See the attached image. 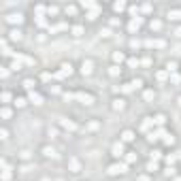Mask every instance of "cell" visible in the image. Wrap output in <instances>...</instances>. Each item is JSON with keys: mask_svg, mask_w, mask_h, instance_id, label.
<instances>
[{"mask_svg": "<svg viewBox=\"0 0 181 181\" xmlns=\"http://www.w3.org/2000/svg\"><path fill=\"white\" fill-rule=\"evenodd\" d=\"M98 15H100V6H96V9H94V11H90V13H88V15H85V17H88V19H90V21H94V19H96V17H98Z\"/></svg>", "mask_w": 181, "mask_h": 181, "instance_id": "obj_23", "label": "cell"}, {"mask_svg": "<svg viewBox=\"0 0 181 181\" xmlns=\"http://www.w3.org/2000/svg\"><path fill=\"white\" fill-rule=\"evenodd\" d=\"M141 24H143V19H141V17H132V21L128 24V30H130V32H136V30L141 28Z\"/></svg>", "mask_w": 181, "mask_h": 181, "instance_id": "obj_12", "label": "cell"}, {"mask_svg": "<svg viewBox=\"0 0 181 181\" xmlns=\"http://www.w3.org/2000/svg\"><path fill=\"white\" fill-rule=\"evenodd\" d=\"M17 158H19L21 162H28V160L32 158V151H30V149H19V151H17Z\"/></svg>", "mask_w": 181, "mask_h": 181, "instance_id": "obj_11", "label": "cell"}, {"mask_svg": "<svg viewBox=\"0 0 181 181\" xmlns=\"http://www.w3.org/2000/svg\"><path fill=\"white\" fill-rule=\"evenodd\" d=\"M109 73H111V77H117V75H119V73H122V68H119V66H117V64H113V66H111V68H109Z\"/></svg>", "mask_w": 181, "mask_h": 181, "instance_id": "obj_29", "label": "cell"}, {"mask_svg": "<svg viewBox=\"0 0 181 181\" xmlns=\"http://www.w3.org/2000/svg\"><path fill=\"white\" fill-rule=\"evenodd\" d=\"M21 36H24V32H21L19 28H13V30L9 32V39H11V41H21Z\"/></svg>", "mask_w": 181, "mask_h": 181, "instance_id": "obj_13", "label": "cell"}, {"mask_svg": "<svg viewBox=\"0 0 181 181\" xmlns=\"http://www.w3.org/2000/svg\"><path fill=\"white\" fill-rule=\"evenodd\" d=\"M171 81H173V83H179V81H181V75L173 73V75H171Z\"/></svg>", "mask_w": 181, "mask_h": 181, "instance_id": "obj_39", "label": "cell"}, {"mask_svg": "<svg viewBox=\"0 0 181 181\" xmlns=\"http://www.w3.org/2000/svg\"><path fill=\"white\" fill-rule=\"evenodd\" d=\"M60 126H62L64 130H77V124L70 122V119H66V117H60Z\"/></svg>", "mask_w": 181, "mask_h": 181, "instance_id": "obj_8", "label": "cell"}, {"mask_svg": "<svg viewBox=\"0 0 181 181\" xmlns=\"http://www.w3.org/2000/svg\"><path fill=\"white\" fill-rule=\"evenodd\" d=\"M11 68H13V70H21V62H17V60H15V62L11 64Z\"/></svg>", "mask_w": 181, "mask_h": 181, "instance_id": "obj_40", "label": "cell"}, {"mask_svg": "<svg viewBox=\"0 0 181 181\" xmlns=\"http://www.w3.org/2000/svg\"><path fill=\"white\" fill-rule=\"evenodd\" d=\"M26 104H28V98H24V96H15V102H13L15 109H24Z\"/></svg>", "mask_w": 181, "mask_h": 181, "instance_id": "obj_14", "label": "cell"}, {"mask_svg": "<svg viewBox=\"0 0 181 181\" xmlns=\"http://www.w3.org/2000/svg\"><path fill=\"white\" fill-rule=\"evenodd\" d=\"M128 64H130V66H138V60H134V58H130V60H128Z\"/></svg>", "mask_w": 181, "mask_h": 181, "instance_id": "obj_48", "label": "cell"}, {"mask_svg": "<svg viewBox=\"0 0 181 181\" xmlns=\"http://www.w3.org/2000/svg\"><path fill=\"white\" fill-rule=\"evenodd\" d=\"M111 151H113V156H115V158H119V156H124V143H115Z\"/></svg>", "mask_w": 181, "mask_h": 181, "instance_id": "obj_16", "label": "cell"}, {"mask_svg": "<svg viewBox=\"0 0 181 181\" xmlns=\"http://www.w3.org/2000/svg\"><path fill=\"white\" fill-rule=\"evenodd\" d=\"M151 9H153V6H151V4H143V6H141V11H143V13H149V11H151Z\"/></svg>", "mask_w": 181, "mask_h": 181, "instance_id": "obj_42", "label": "cell"}, {"mask_svg": "<svg viewBox=\"0 0 181 181\" xmlns=\"http://www.w3.org/2000/svg\"><path fill=\"white\" fill-rule=\"evenodd\" d=\"M175 34H177V36L181 39V28H177V30H175Z\"/></svg>", "mask_w": 181, "mask_h": 181, "instance_id": "obj_50", "label": "cell"}, {"mask_svg": "<svg viewBox=\"0 0 181 181\" xmlns=\"http://www.w3.org/2000/svg\"><path fill=\"white\" fill-rule=\"evenodd\" d=\"M166 73H168V70H158V73H156V77H158V81H166V77H168Z\"/></svg>", "mask_w": 181, "mask_h": 181, "instance_id": "obj_30", "label": "cell"}, {"mask_svg": "<svg viewBox=\"0 0 181 181\" xmlns=\"http://www.w3.org/2000/svg\"><path fill=\"white\" fill-rule=\"evenodd\" d=\"M0 75H2V79H6V77H9V66H2V70H0Z\"/></svg>", "mask_w": 181, "mask_h": 181, "instance_id": "obj_41", "label": "cell"}, {"mask_svg": "<svg viewBox=\"0 0 181 181\" xmlns=\"http://www.w3.org/2000/svg\"><path fill=\"white\" fill-rule=\"evenodd\" d=\"M126 164H119V162H115V164H111L109 166V175H124L126 173Z\"/></svg>", "mask_w": 181, "mask_h": 181, "instance_id": "obj_2", "label": "cell"}, {"mask_svg": "<svg viewBox=\"0 0 181 181\" xmlns=\"http://www.w3.org/2000/svg\"><path fill=\"white\" fill-rule=\"evenodd\" d=\"M124 60H126V55H124V53H119V51H115V53H113V62H115V64H122Z\"/></svg>", "mask_w": 181, "mask_h": 181, "instance_id": "obj_24", "label": "cell"}, {"mask_svg": "<svg viewBox=\"0 0 181 181\" xmlns=\"http://www.w3.org/2000/svg\"><path fill=\"white\" fill-rule=\"evenodd\" d=\"M70 32H73V36H81V34H83V26H79V24H77V26H73V30H70Z\"/></svg>", "mask_w": 181, "mask_h": 181, "instance_id": "obj_26", "label": "cell"}, {"mask_svg": "<svg viewBox=\"0 0 181 181\" xmlns=\"http://www.w3.org/2000/svg\"><path fill=\"white\" fill-rule=\"evenodd\" d=\"M130 141H134V132L132 130H124L122 132V143H130Z\"/></svg>", "mask_w": 181, "mask_h": 181, "instance_id": "obj_19", "label": "cell"}, {"mask_svg": "<svg viewBox=\"0 0 181 181\" xmlns=\"http://www.w3.org/2000/svg\"><path fill=\"white\" fill-rule=\"evenodd\" d=\"M28 100H30V102H32V104H36V107H41V104H43V100H45V98H43V96H41V94H39V92L34 90V92H30V94H28Z\"/></svg>", "mask_w": 181, "mask_h": 181, "instance_id": "obj_4", "label": "cell"}, {"mask_svg": "<svg viewBox=\"0 0 181 181\" xmlns=\"http://www.w3.org/2000/svg\"><path fill=\"white\" fill-rule=\"evenodd\" d=\"M92 66H94L92 60H83V62H81V73H83V75H92V70H94Z\"/></svg>", "mask_w": 181, "mask_h": 181, "instance_id": "obj_9", "label": "cell"}, {"mask_svg": "<svg viewBox=\"0 0 181 181\" xmlns=\"http://www.w3.org/2000/svg\"><path fill=\"white\" fill-rule=\"evenodd\" d=\"M96 6H98V4H96V2H81V9H92V11H94V9H96Z\"/></svg>", "mask_w": 181, "mask_h": 181, "instance_id": "obj_31", "label": "cell"}, {"mask_svg": "<svg viewBox=\"0 0 181 181\" xmlns=\"http://www.w3.org/2000/svg\"><path fill=\"white\" fill-rule=\"evenodd\" d=\"M141 64H143V66H149V64H151V58H143V62H141Z\"/></svg>", "mask_w": 181, "mask_h": 181, "instance_id": "obj_47", "label": "cell"}, {"mask_svg": "<svg viewBox=\"0 0 181 181\" xmlns=\"http://www.w3.org/2000/svg\"><path fill=\"white\" fill-rule=\"evenodd\" d=\"M143 98H145V100H153V98H156V92L153 90H145L143 92Z\"/></svg>", "mask_w": 181, "mask_h": 181, "instance_id": "obj_27", "label": "cell"}, {"mask_svg": "<svg viewBox=\"0 0 181 181\" xmlns=\"http://www.w3.org/2000/svg\"><path fill=\"white\" fill-rule=\"evenodd\" d=\"M24 90H28V92H34V88H36V81L34 79H24Z\"/></svg>", "mask_w": 181, "mask_h": 181, "instance_id": "obj_17", "label": "cell"}, {"mask_svg": "<svg viewBox=\"0 0 181 181\" xmlns=\"http://www.w3.org/2000/svg\"><path fill=\"white\" fill-rule=\"evenodd\" d=\"M4 19H6L9 24H13V26H21V24H24V15H21V13H9Z\"/></svg>", "mask_w": 181, "mask_h": 181, "instance_id": "obj_1", "label": "cell"}, {"mask_svg": "<svg viewBox=\"0 0 181 181\" xmlns=\"http://www.w3.org/2000/svg\"><path fill=\"white\" fill-rule=\"evenodd\" d=\"M164 141H166L168 145H173V143H175V136H173V134H166V138H164Z\"/></svg>", "mask_w": 181, "mask_h": 181, "instance_id": "obj_45", "label": "cell"}, {"mask_svg": "<svg viewBox=\"0 0 181 181\" xmlns=\"http://www.w3.org/2000/svg\"><path fill=\"white\" fill-rule=\"evenodd\" d=\"M98 128H100L98 122H90V124H88V130H98Z\"/></svg>", "mask_w": 181, "mask_h": 181, "instance_id": "obj_35", "label": "cell"}, {"mask_svg": "<svg viewBox=\"0 0 181 181\" xmlns=\"http://www.w3.org/2000/svg\"><path fill=\"white\" fill-rule=\"evenodd\" d=\"M9 102H15L11 92H2V107H9Z\"/></svg>", "mask_w": 181, "mask_h": 181, "instance_id": "obj_15", "label": "cell"}, {"mask_svg": "<svg viewBox=\"0 0 181 181\" xmlns=\"http://www.w3.org/2000/svg\"><path fill=\"white\" fill-rule=\"evenodd\" d=\"M134 160H136V153H134V151H128V156H126V162L130 164V162H134Z\"/></svg>", "mask_w": 181, "mask_h": 181, "instance_id": "obj_34", "label": "cell"}, {"mask_svg": "<svg viewBox=\"0 0 181 181\" xmlns=\"http://www.w3.org/2000/svg\"><path fill=\"white\" fill-rule=\"evenodd\" d=\"M60 68H62V73H64V75H73V64H70V62H62V66H60Z\"/></svg>", "mask_w": 181, "mask_h": 181, "instance_id": "obj_22", "label": "cell"}, {"mask_svg": "<svg viewBox=\"0 0 181 181\" xmlns=\"http://www.w3.org/2000/svg\"><path fill=\"white\" fill-rule=\"evenodd\" d=\"M41 181H49V179H41Z\"/></svg>", "mask_w": 181, "mask_h": 181, "instance_id": "obj_52", "label": "cell"}, {"mask_svg": "<svg viewBox=\"0 0 181 181\" xmlns=\"http://www.w3.org/2000/svg\"><path fill=\"white\" fill-rule=\"evenodd\" d=\"M166 17H168V19H175V21L181 19V9H171V11L166 13Z\"/></svg>", "mask_w": 181, "mask_h": 181, "instance_id": "obj_18", "label": "cell"}, {"mask_svg": "<svg viewBox=\"0 0 181 181\" xmlns=\"http://www.w3.org/2000/svg\"><path fill=\"white\" fill-rule=\"evenodd\" d=\"M136 181H151V179H149L147 175H141V177H138V179H136Z\"/></svg>", "mask_w": 181, "mask_h": 181, "instance_id": "obj_49", "label": "cell"}, {"mask_svg": "<svg viewBox=\"0 0 181 181\" xmlns=\"http://www.w3.org/2000/svg\"><path fill=\"white\" fill-rule=\"evenodd\" d=\"M34 13H36V17H45L47 6L45 4H36V6H34Z\"/></svg>", "mask_w": 181, "mask_h": 181, "instance_id": "obj_21", "label": "cell"}, {"mask_svg": "<svg viewBox=\"0 0 181 181\" xmlns=\"http://www.w3.org/2000/svg\"><path fill=\"white\" fill-rule=\"evenodd\" d=\"M64 11H66L68 15H75V13H77V6H64Z\"/></svg>", "mask_w": 181, "mask_h": 181, "instance_id": "obj_37", "label": "cell"}, {"mask_svg": "<svg viewBox=\"0 0 181 181\" xmlns=\"http://www.w3.org/2000/svg\"><path fill=\"white\" fill-rule=\"evenodd\" d=\"M149 28H151V30H160V28H162V21H160V19H151V21H149Z\"/></svg>", "mask_w": 181, "mask_h": 181, "instance_id": "obj_25", "label": "cell"}, {"mask_svg": "<svg viewBox=\"0 0 181 181\" xmlns=\"http://www.w3.org/2000/svg\"><path fill=\"white\" fill-rule=\"evenodd\" d=\"M36 26H39V28H45L47 19H45V17H36Z\"/></svg>", "mask_w": 181, "mask_h": 181, "instance_id": "obj_33", "label": "cell"}, {"mask_svg": "<svg viewBox=\"0 0 181 181\" xmlns=\"http://www.w3.org/2000/svg\"><path fill=\"white\" fill-rule=\"evenodd\" d=\"M75 98H77V100H81L83 104H94V96L88 94V92H85V94H83V92H77V94H75Z\"/></svg>", "mask_w": 181, "mask_h": 181, "instance_id": "obj_3", "label": "cell"}, {"mask_svg": "<svg viewBox=\"0 0 181 181\" xmlns=\"http://www.w3.org/2000/svg\"><path fill=\"white\" fill-rule=\"evenodd\" d=\"M68 171L70 173H79L81 171V162L77 158H68Z\"/></svg>", "mask_w": 181, "mask_h": 181, "instance_id": "obj_7", "label": "cell"}, {"mask_svg": "<svg viewBox=\"0 0 181 181\" xmlns=\"http://www.w3.org/2000/svg\"><path fill=\"white\" fill-rule=\"evenodd\" d=\"M177 102H179V104H181V96H179V98H177Z\"/></svg>", "mask_w": 181, "mask_h": 181, "instance_id": "obj_51", "label": "cell"}, {"mask_svg": "<svg viewBox=\"0 0 181 181\" xmlns=\"http://www.w3.org/2000/svg\"><path fill=\"white\" fill-rule=\"evenodd\" d=\"M113 9H115V13H122V11H126V2H115Z\"/></svg>", "mask_w": 181, "mask_h": 181, "instance_id": "obj_28", "label": "cell"}, {"mask_svg": "<svg viewBox=\"0 0 181 181\" xmlns=\"http://www.w3.org/2000/svg\"><path fill=\"white\" fill-rule=\"evenodd\" d=\"M41 153H43L45 158H58V151H55V147H51V145H43V147H41Z\"/></svg>", "mask_w": 181, "mask_h": 181, "instance_id": "obj_5", "label": "cell"}, {"mask_svg": "<svg viewBox=\"0 0 181 181\" xmlns=\"http://www.w3.org/2000/svg\"><path fill=\"white\" fill-rule=\"evenodd\" d=\"M47 15H58V6H47Z\"/></svg>", "mask_w": 181, "mask_h": 181, "instance_id": "obj_36", "label": "cell"}, {"mask_svg": "<svg viewBox=\"0 0 181 181\" xmlns=\"http://www.w3.org/2000/svg\"><path fill=\"white\" fill-rule=\"evenodd\" d=\"M111 109L113 111H124L126 109V100L124 98H113L111 100Z\"/></svg>", "mask_w": 181, "mask_h": 181, "instance_id": "obj_6", "label": "cell"}, {"mask_svg": "<svg viewBox=\"0 0 181 181\" xmlns=\"http://www.w3.org/2000/svg\"><path fill=\"white\" fill-rule=\"evenodd\" d=\"M147 47H156V49H162V47H166V41H164V39H151V41H147Z\"/></svg>", "mask_w": 181, "mask_h": 181, "instance_id": "obj_10", "label": "cell"}, {"mask_svg": "<svg viewBox=\"0 0 181 181\" xmlns=\"http://www.w3.org/2000/svg\"><path fill=\"white\" fill-rule=\"evenodd\" d=\"M100 36H104V39H109V36H111V30H109V28H104V30L100 32Z\"/></svg>", "mask_w": 181, "mask_h": 181, "instance_id": "obj_43", "label": "cell"}, {"mask_svg": "<svg viewBox=\"0 0 181 181\" xmlns=\"http://www.w3.org/2000/svg\"><path fill=\"white\" fill-rule=\"evenodd\" d=\"M0 134H2V141H6V138H9V130H6V128H2V132H0Z\"/></svg>", "mask_w": 181, "mask_h": 181, "instance_id": "obj_46", "label": "cell"}, {"mask_svg": "<svg viewBox=\"0 0 181 181\" xmlns=\"http://www.w3.org/2000/svg\"><path fill=\"white\" fill-rule=\"evenodd\" d=\"M147 171H149V173L158 171V164H156V162H149V164H147Z\"/></svg>", "mask_w": 181, "mask_h": 181, "instance_id": "obj_38", "label": "cell"}, {"mask_svg": "<svg viewBox=\"0 0 181 181\" xmlns=\"http://www.w3.org/2000/svg\"><path fill=\"white\" fill-rule=\"evenodd\" d=\"M164 175H166V177H173V175H175V168H173V166H171V168H166V171H164Z\"/></svg>", "mask_w": 181, "mask_h": 181, "instance_id": "obj_44", "label": "cell"}, {"mask_svg": "<svg viewBox=\"0 0 181 181\" xmlns=\"http://www.w3.org/2000/svg\"><path fill=\"white\" fill-rule=\"evenodd\" d=\"M0 115H2V119H11L13 117V109L11 107H2L0 109Z\"/></svg>", "mask_w": 181, "mask_h": 181, "instance_id": "obj_20", "label": "cell"}, {"mask_svg": "<svg viewBox=\"0 0 181 181\" xmlns=\"http://www.w3.org/2000/svg\"><path fill=\"white\" fill-rule=\"evenodd\" d=\"M130 85H132V90H138V88H143V81H141V79H134V81H130Z\"/></svg>", "mask_w": 181, "mask_h": 181, "instance_id": "obj_32", "label": "cell"}]
</instances>
